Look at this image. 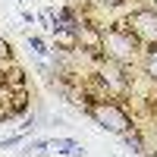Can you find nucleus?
I'll use <instances>...</instances> for the list:
<instances>
[{
	"instance_id": "f257e3e1",
	"label": "nucleus",
	"mask_w": 157,
	"mask_h": 157,
	"mask_svg": "<svg viewBox=\"0 0 157 157\" xmlns=\"http://www.w3.org/2000/svg\"><path fill=\"white\" fill-rule=\"evenodd\" d=\"M104 32V57H110L116 63H132L135 57H141V50H145V44L138 41V38L129 32L126 22H110Z\"/></svg>"
},
{
	"instance_id": "f03ea898",
	"label": "nucleus",
	"mask_w": 157,
	"mask_h": 157,
	"mask_svg": "<svg viewBox=\"0 0 157 157\" xmlns=\"http://www.w3.org/2000/svg\"><path fill=\"white\" fill-rule=\"evenodd\" d=\"M85 113H88L101 129H107V132H113V135H126L129 129H135L129 110L123 107L120 101H113V98H110V101H98V104H91V107H85Z\"/></svg>"
},
{
	"instance_id": "7ed1b4c3",
	"label": "nucleus",
	"mask_w": 157,
	"mask_h": 157,
	"mask_svg": "<svg viewBox=\"0 0 157 157\" xmlns=\"http://www.w3.org/2000/svg\"><path fill=\"white\" fill-rule=\"evenodd\" d=\"M126 25H129V32H132L141 44H157V10H148V6H138V10H132L129 16L123 19Z\"/></svg>"
},
{
	"instance_id": "20e7f679",
	"label": "nucleus",
	"mask_w": 157,
	"mask_h": 157,
	"mask_svg": "<svg viewBox=\"0 0 157 157\" xmlns=\"http://www.w3.org/2000/svg\"><path fill=\"white\" fill-rule=\"evenodd\" d=\"M141 60H145V75L157 85V44H148L141 50Z\"/></svg>"
},
{
	"instance_id": "39448f33",
	"label": "nucleus",
	"mask_w": 157,
	"mask_h": 157,
	"mask_svg": "<svg viewBox=\"0 0 157 157\" xmlns=\"http://www.w3.org/2000/svg\"><path fill=\"white\" fill-rule=\"evenodd\" d=\"M47 148H54L57 154H75V151H82L75 138H47Z\"/></svg>"
},
{
	"instance_id": "423d86ee",
	"label": "nucleus",
	"mask_w": 157,
	"mask_h": 157,
	"mask_svg": "<svg viewBox=\"0 0 157 157\" xmlns=\"http://www.w3.org/2000/svg\"><path fill=\"white\" fill-rule=\"evenodd\" d=\"M13 66H19L16 54H13V44L10 41H0V72H10Z\"/></svg>"
},
{
	"instance_id": "0eeeda50",
	"label": "nucleus",
	"mask_w": 157,
	"mask_h": 157,
	"mask_svg": "<svg viewBox=\"0 0 157 157\" xmlns=\"http://www.w3.org/2000/svg\"><path fill=\"white\" fill-rule=\"evenodd\" d=\"M6 85H10L13 91H19V88H29V85H25V69H22V66H13V69L6 72Z\"/></svg>"
},
{
	"instance_id": "6e6552de",
	"label": "nucleus",
	"mask_w": 157,
	"mask_h": 157,
	"mask_svg": "<svg viewBox=\"0 0 157 157\" xmlns=\"http://www.w3.org/2000/svg\"><path fill=\"white\" fill-rule=\"evenodd\" d=\"M29 47L35 50L38 57H47V54H50V47L44 44V38H38V35H29Z\"/></svg>"
},
{
	"instance_id": "1a4fd4ad",
	"label": "nucleus",
	"mask_w": 157,
	"mask_h": 157,
	"mask_svg": "<svg viewBox=\"0 0 157 157\" xmlns=\"http://www.w3.org/2000/svg\"><path fill=\"white\" fill-rule=\"evenodd\" d=\"M129 145H132V151H145V141H141V135H138V129H129V132L123 135Z\"/></svg>"
},
{
	"instance_id": "9d476101",
	"label": "nucleus",
	"mask_w": 157,
	"mask_h": 157,
	"mask_svg": "<svg viewBox=\"0 0 157 157\" xmlns=\"http://www.w3.org/2000/svg\"><path fill=\"white\" fill-rule=\"evenodd\" d=\"M101 6H110V10H116V6H129L132 0H98Z\"/></svg>"
},
{
	"instance_id": "9b49d317",
	"label": "nucleus",
	"mask_w": 157,
	"mask_h": 157,
	"mask_svg": "<svg viewBox=\"0 0 157 157\" xmlns=\"http://www.w3.org/2000/svg\"><path fill=\"white\" fill-rule=\"evenodd\" d=\"M22 22H32V25H35L38 16H35V13H29V10H22Z\"/></svg>"
},
{
	"instance_id": "f8f14e48",
	"label": "nucleus",
	"mask_w": 157,
	"mask_h": 157,
	"mask_svg": "<svg viewBox=\"0 0 157 157\" xmlns=\"http://www.w3.org/2000/svg\"><path fill=\"white\" fill-rule=\"evenodd\" d=\"M151 157H157V151H154V154H151Z\"/></svg>"
}]
</instances>
